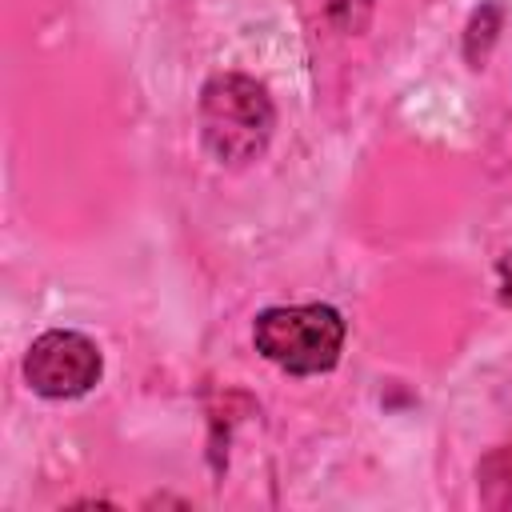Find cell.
I'll return each instance as SVG.
<instances>
[{"label": "cell", "mask_w": 512, "mask_h": 512, "mask_svg": "<svg viewBox=\"0 0 512 512\" xmlns=\"http://www.w3.org/2000/svg\"><path fill=\"white\" fill-rule=\"evenodd\" d=\"M276 112L268 92L240 72L212 76L200 92V136L220 164H248L272 140Z\"/></svg>", "instance_id": "6da1fadb"}, {"label": "cell", "mask_w": 512, "mask_h": 512, "mask_svg": "<svg viewBox=\"0 0 512 512\" xmlns=\"http://www.w3.org/2000/svg\"><path fill=\"white\" fill-rule=\"evenodd\" d=\"M256 352L284 372L316 376L340 360L344 348V320L328 304H292V308H264L252 324Z\"/></svg>", "instance_id": "7a4b0ae2"}, {"label": "cell", "mask_w": 512, "mask_h": 512, "mask_svg": "<svg viewBox=\"0 0 512 512\" xmlns=\"http://www.w3.org/2000/svg\"><path fill=\"white\" fill-rule=\"evenodd\" d=\"M100 368H104L100 348L84 332H68V328H52L36 336L24 356V380L32 384V392L48 400L84 396L100 380Z\"/></svg>", "instance_id": "3957f363"}, {"label": "cell", "mask_w": 512, "mask_h": 512, "mask_svg": "<svg viewBox=\"0 0 512 512\" xmlns=\"http://www.w3.org/2000/svg\"><path fill=\"white\" fill-rule=\"evenodd\" d=\"M476 480H480V500L488 508H512V444L492 448L480 460Z\"/></svg>", "instance_id": "277c9868"}, {"label": "cell", "mask_w": 512, "mask_h": 512, "mask_svg": "<svg viewBox=\"0 0 512 512\" xmlns=\"http://www.w3.org/2000/svg\"><path fill=\"white\" fill-rule=\"evenodd\" d=\"M496 272H500V296H504V304H512V252L496 264Z\"/></svg>", "instance_id": "5b68a950"}]
</instances>
